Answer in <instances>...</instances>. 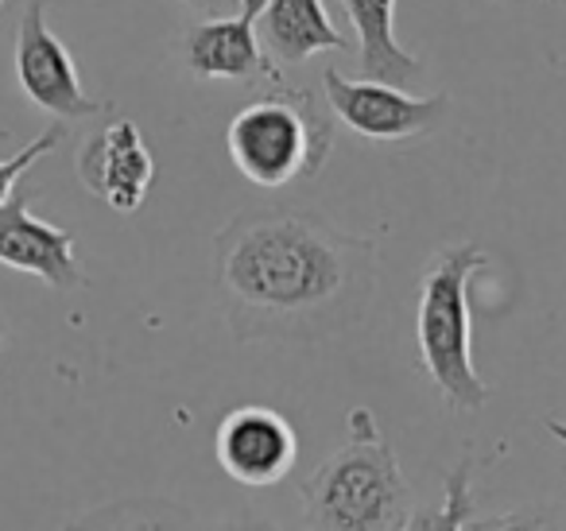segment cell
Wrapping results in <instances>:
<instances>
[{
    "mask_svg": "<svg viewBox=\"0 0 566 531\" xmlns=\"http://www.w3.org/2000/svg\"><path fill=\"white\" fill-rule=\"evenodd\" d=\"M256 35L275 63H307L318 51H349L323 0H268L256 20Z\"/></svg>",
    "mask_w": 566,
    "mask_h": 531,
    "instance_id": "11",
    "label": "cell"
},
{
    "mask_svg": "<svg viewBox=\"0 0 566 531\" xmlns=\"http://www.w3.org/2000/svg\"><path fill=\"white\" fill-rule=\"evenodd\" d=\"M323 94L334 121L377 144H400L431 133L450 110L447 94L416 97L400 86H385V82L346 79L338 66L323 74Z\"/></svg>",
    "mask_w": 566,
    "mask_h": 531,
    "instance_id": "5",
    "label": "cell"
},
{
    "mask_svg": "<svg viewBox=\"0 0 566 531\" xmlns=\"http://www.w3.org/2000/svg\"><path fill=\"white\" fill-rule=\"evenodd\" d=\"M187 9H195V12H218L221 9V0H182Z\"/></svg>",
    "mask_w": 566,
    "mask_h": 531,
    "instance_id": "18",
    "label": "cell"
},
{
    "mask_svg": "<svg viewBox=\"0 0 566 531\" xmlns=\"http://www.w3.org/2000/svg\"><path fill=\"white\" fill-rule=\"evenodd\" d=\"M268 0H241V12L229 20H206L182 35L187 66L202 82H241V86H287L280 63L260 48L256 20Z\"/></svg>",
    "mask_w": 566,
    "mask_h": 531,
    "instance_id": "7",
    "label": "cell"
},
{
    "mask_svg": "<svg viewBox=\"0 0 566 531\" xmlns=\"http://www.w3.org/2000/svg\"><path fill=\"white\" fill-rule=\"evenodd\" d=\"M547 430H551V435L558 438V442L566 446V423H563V419H547Z\"/></svg>",
    "mask_w": 566,
    "mask_h": 531,
    "instance_id": "19",
    "label": "cell"
},
{
    "mask_svg": "<svg viewBox=\"0 0 566 531\" xmlns=\"http://www.w3.org/2000/svg\"><path fill=\"white\" fill-rule=\"evenodd\" d=\"M342 9L357 32V66L365 79L400 90L419 79L423 63L396 40V0H342Z\"/></svg>",
    "mask_w": 566,
    "mask_h": 531,
    "instance_id": "12",
    "label": "cell"
},
{
    "mask_svg": "<svg viewBox=\"0 0 566 531\" xmlns=\"http://www.w3.org/2000/svg\"><path fill=\"white\" fill-rule=\"evenodd\" d=\"M78 179L109 210L136 214L156 179V159L133 121H113L78 152Z\"/></svg>",
    "mask_w": 566,
    "mask_h": 531,
    "instance_id": "10",
    "label": "cell"
},
{
    "mask_svg": "<svg viewBox=\"0 0 566 531\" xmlns=\"http://www.w3.org/2000/svg\"><path fill=\"white\" fill-rule=\"evenodd\" d=\"M0 264L28 272L55 291L82 288V268L74 257V233L32 214V187L20 183L0 206Z\"/></svg>",
    "mask_w": 566,
    "mask_h": 531,
    "instance_id": "9",
    "label": "cell"
},
{
    "mask_svg": "<svg viewBox=\"0 0 566 531\" xmlns=\"http://www.w3.org/2000/svg\"><path fill=\"white\" fill-rule=\"evenodd\" d=\"M63 144V125H51L48 133H40L35 136L28 148H20L17 156H9V159H0V206L9 202L12 198V190L20 187V179H24L28 171H32L35 164H40L43 156H51V152Z\"/></svg>",
    "mask_w": 566,
    "mask_h": 531,
    "instance_id": "16",
    "label": "cell"
},
{
    "mask_svg": "<svg viewBox=\"0 0 566 531\" xmlns=\"http://www.w3.org/2000/svg\"><path fill=\"white\" fill-rule=\"evenodd\" d=\"M465 531H566V508L535 504V508H516V512L470 516Z\"/></svg>",
    "mask_w": 566,
    "mask_h": 531,
    "instance_id": "15",
    "label": "cell"
},
{
    "mask_svg": "<svg viewBox=\"0 0 566 531\" xmlns=\"http://www.w3.org/2000/svg\"><path fill=\"white\" fill-rule=\"evenodd\" d=\"M473 469H478L473 454L458 458V466L447 473L442 504L427 508V512H411L403 531H465V520L473 516Z\"/></svg>",
    "mask_w": 566,
    "mask_h": 531,
    "instance_id": "14",
    "label": "cell"
},
{
    "mask_svg": "<svg viewBox=\"0 0 566 531\" xmlns=\"http://www.w3.org/2000/svg\"><path fill=\"white\" fill-rule=\"evenodd\" d=\"M489 264V252L473 241L450 244L434 252L419 275L416 303V342L419 361L431 384L439 388L442 404L454 412H481L489 388L473 361L470 330V280L478 268Z\"/></svg>",
    "mask_w": 566,
    "mask_h": 531,
    "instance_id": "3",
    "label": "cell"
},
{
    "mask_svg": "<svg viewBox=\"0 0 566 531\" xmlns=\"http://www.w3.org/2000/svg\"><path fill=\"white\" fill-rule=\"evenodd\" d=\"M218 466L244 489H268L292 473L300 458V435L275 407L241 404L218 423Z\"/></svg>",
    "mask_w": 566,
    "mask_h": 531,
    "instance_id": "8",
    "label": "cell"
},
{
    "mask_svg": "<svg viewBox=\"0 0 566 531\" xmlns=\"http://www.w3.org/2000/svg\"><path fill=\"white\" fill-rule=\"evenodd\" d=\"M17 82L24 90V97L35 110L51 113L59 121H86L105 113V102L86 94L78 79L74 55L66 51V43L48 28V9L43 0H32L20 17L17 28Z\"/></svg>",
    "mask_w": 566,
    "mask_h": 531,
    "instance_id": "6",
    "label": "cell"
},
{
    "mask_svg": "<svg viewBox=\"0 0 566 531\" xmlns=\"http://www.w3.org/2000/svg\"><path fill=\"white\" fill-rule=\"evenodd\" d=\"M226 319L241 342H331L365 319L380 249L311 210L237 214L213 237Z\"/></svg>",
    "mask_w": 566,
    "mask_h": 531,
    "instance_id": "1",
    "label": "cell"
},
{
    "mask_svg": "<svg viewBox=\"0 0 566 531\" xmlns=\"http://www.w3.org/2000/svg\"><path fill=\"white\" fill-rule=\"evenodd\" d=\"M63 531H195L190 512L167 500H120L78 516Z\"/></svg>",
    "mask_w": 566,
    "mask_h": 531,
    "instance_id": "13",
    "label": "cell"
},
{
    "mask_svg": "<svg viewBox=\"0 0 566 531\" xmlns=\"http://www.w3.org/2000/svg\"><path fill=\"white\" fill-rule=\"evenodd\" d=\"M226 148L252 187L315 179L334 148V113L307 90L275 86L229 121Z\"/></svg>",
    "mask_w": 566,
    "mask_h": 531,
    "instance_id": "4",
    "label": "cell"
},
{
    "mask_svg": "<svg viewBox=\"0 0 566 531\" xmlns=\"http://www.w3.org/2000/svg\"><path fill=\"white\" fill-rule=\"evenodd\" d=\"M218 531H280L272 520H256V516H244V520H233V523H226V528H218Z\"/></svg>",
    "mask_w": 566,
    "mask_h": 531,
    "instance_id": "17",
    "label": "cell"
},
{
    "mask_svg": "<svg viewBox=\"0 0 566 531\" xmlns=\"http://www.w3.org/2000/svg\"><path fill=\"white\" fill-rule=\"evenodd\" d=\"M0 4H4V0H0Z\"/></svg>",
    "mask_w": 566,
    "mask_h": 531,
    "instance_id": "21",
    "label": "cell"
},
{
    "mask_svg": "<svg viewBox=\"0 0 566 531\" xmlns=\"http://www.w3.org/2000/svg\"><path fill=\"white\" fill-rule=\"evenodd\" d=\"M0 342H4V322H0Z\"/></svg>",
    "mask_w": 566,
    "mask_h": 531,
    "instance_id": "20",
    "label": "cell"
},
{
    "mask_svg": "<svg viewBox=\"0 0 566 531\" xmlns=\"http://www.w3.org/2000/svg\"><path fill=\"white\" fill-rule=\"evenodd\" d=\"M346 427L349 442L300 485L303 523L307 531H403L411 489L377 415L354 407Z\"/></svg>",
    "mask_w": 566,
    "mask_h": 531,
    "instance_id": "2",
    "label": "cell"
}]
</instances>
